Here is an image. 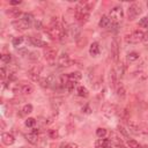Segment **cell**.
Masks as SVG:
<instances>
[{
	"instance_id": "6da1fadb",
	"label": "cell",
	"mask_w": 148,
	"mask_h": 148,
	"mask_svg": "<svg viewBox=\"0 0 148 148\" xmlns=\"http://www.w3.org/2000/svg\"><path fill=\"white\" fill-rule=\"evenodd\" d=\"M45 32L50 36L52 40H61L65 37V29L57 18L51 21L50 25L45 29Z\"/></svg>"
},
{
	"instance_id": "7a4b0ae2",
	"label": "cell",
	"mask_w": 148,
	"mask_h": 148,
	"mask_svg": "<svg viewBox=\"0 0 148 148\" xmlns=\"http://www.w3.org/2000/svg\"><path fill=\"white\" fill-rule=\"evenodd\" d=\"M74 17H75V20L80 24H84V23H87L89 21L90 12H88L87 9H84L82 6H80L77 3L76 7H75V9H74Z\"/></svg>"
},
{
	"instance_id": "3957f363",
	"label": "cell",
	"mask_w": 148,
	"mask_h": 148,
	"mask_svg": "<svg viewBox=\"0 0 148 148\" xmlns=\"http://www.w3.org/2000/svg\"><path fill=\"white\" fill-rule=\"evenodd\" d=\"M145 36V32L142 30H134L131 34H127L125 36V42L127 44H138L139 42H142V38Z\"/></svg>"
},
{
	"instance_id": "277c9868",
	"label": "cell",
	"mask_w": 148,
	"mask_h": 148,
	"mask_svg": "<svg viewBox=\"0 0 148 148\" xmlns=\"http://www.w3.org/2000/svg\"><path fill=\"white\" fill-rule=\"evenodd\" d=\"M141 13H142L141 5L138 3V2H133L132 5H130V7L127 9V20L128 21H134Z\"/></svg>"
},
{
	"instance_id": "5b68a950",
	"label": "cell",
	"mask_w": 148,
	"mask_h": 148,
	"mask_svg": "<svg viewBox=\"0 0 148 148\" xmlns=\"http://www.w3.org/2000/svg\"><path fill=\"white\" fill-rule=\"evenodd\" d=\"M109 17H110V20H111L112 23L118 24V23L121 21V18L124 17V12H123L121 6H116V7H113V8L110 10Z\"/></svg>"
},
{
	"instance_id": "8992f818",
	"label": "cell",
	"mask_w": 148,
	"mask_h": 148,
	"mask_svg": "<svg viewBox=\"0 0 148 148\" xmlns=\"http://www.w3.org/2000/svg\"><path fill=\"white\" fill-rule=\"evenodd\" d=\"M110 58L117 62L118 58H119V40L117 37H113L112 42H111V47H110Z\"/></svg>"
},
{
	"instance_id": "52a82bcc",
	"label": "cell",
	"mask_w": 148,
	"mask_h": 148,
	"mask_svg": "<svg viewBox=\"0 0 148 148\" xmlns=\"http://www.w3.org/2000/svg\"><path fill=\"white\" fill-rule=\"evenodd\" d=\"M39 84H40V87H43V88H51V87H53V86L57 84V77H56L54 74H50V75H47L46 77L40 79Z\"/></svg>"
},
{
	"instance_id": "ba28073f",
	"label": "cell",
	"mask_w": 148,
	"mask_h": 148,
	"mask_svg": "<svg viewBox=\"0 0 148 148\" xmlns=\"http://www.w3.org/2000/svg\"><path fill=\"white\" fill-rule=\"evenodd\" d=\"M40 67L39 66H32L28 71V76L31 81L34 82H39L40 81Z\"/></svg>"
},
{
	"instance_id": "9c48e42d",
	"label": "cell",
	"mask_w": 148,
	"mask_h": 148,
	"mask_svg": "<svg viewBox=\"0 0 148 148\" xmlns=\"http://www.w3.org/2000/svg\"><path fill=\"white\" fill-rule=\"evenodd\" d=\"M102 113L105 117L110 118V117H112V116H114L117 113V106L114 104H111V103H105L102 106Z\"/></svg>"
},
{
	"instance_id": "30bf717a",
	"label": "cell",
	"mask_w": 148,
	"mask_h": 148,
	"mask_svg": "<svg viewBox=\"0 0 148 148\" xmlns=\"http://www.w3.org/2000/svg\"><path fill=\"white\" fill-rule=\"evenodd\" d=\"M43 54H44V58H45L47 61L52 62V61H54V60H56V57H57V50H56V49H53V47L47 46L46 49H44Z\"/></svg>"
},
{
	"instance_id": "8fae6325",
	"label": "cell",
	"mask_w": 148,
	"mask_h": 148,
	"mask_svg": "<svg viewBox=\"0 0 148 148\" xmlns=\"http://www.w3.org/2000/svg\"><path fill=\"white\" fill-rule=\"evenodd\" d=\"M58 65L60 67H68L72 65V60L67 53H61L58 58Z\"/></svg>"
},
{
	"instance_id": "7c38bea8",
	"label": "cell",
	"mask_w": 148,
	"mask_h": 148,
	"mask_svg": "<svg viewBox=\"0 0 148 148\" xmlns=\"http://www.w3.org/2000/svg\"><path fill=\"white\" fill-rule=\"evenodd\" d=\"M68 31H69V34H71V36H72L73 39L79 40V39L81 38V37H80V35H81L80 25H77V24H72V25H69Z\"/></svg>"
},
{
	"instance_id": "4fadbf2b",
	"label": "cell",
	"mask_w": 148,
	"mask_h": 148,
	"mask_svg": "<svg viewBox=\"0 0 148 148\" xmlns=\"http://www.w3.org/2000/svg\"><path fill=\"white\" fill-rule=\"evenodd\" d=\"M127 125H128V128H130V131L133 133V134H141V128H142V126L141 125H139L136 121H134V120H130V121H127Z\"/></svg>"
},
{
	"instance_id": "5bb4252c",
	"label": "cell",
	"mask_w": 148,
	"mask_h": 148,
	"mask_svg": "<svg viewBox=\"0 0 148 148\" xmlns=\"http://www.w3.org/2000/svg\"><path fill=\"white\" fill-rule=\"evenodd\" d=\"M12 25L15 28V29H17V30H27V29H29L31 25H29V24H27L25 22H23L21 18H18V20H15L13 23H12Z\"/></svg>"
},
{
	"instance_id": "9a60e30c",
	"label": "cell",
	"mask_w": 148,
	"mask_h": 148,
	"mask_svg": "<svg viewBox=\"0 0 148 148\" xmlns=\"http://www.w3.org/2000/svg\"><path fill=\"white\" fill-rule=\"evenodd\" d=\"M29 42L34 45V46H37V47H47L49 45H47V43L46 42H44V40H42L40 38H37V37H30L29 38Z\"/></svg>"
},
{
	"instance_id": "2e32d148",
	"label": "cell",
	"mask_w": 148,
	"mask_h": 148,
	"mask_svg": "<svg viewBox=\"0 0 148 148\" xmlns=\"http://www.w3.org/2000/svg\"><path fill=\"white\" fill-rule=\"evenodd\" d=\"M1 140H2V142H3L5 145H7V146H10V145H13V143L15 142V138H14V135L10 134V133H2V134H1Z\"/></svg>"
},
{
	"instance_id": "e0dca14e",
	"label": "cell",
	"mask_w": 148,
	"mask_h": 148,
	"mask_svg": "<svg viewBox=\"0 0 148 148\" xmlns=\"http://www.w3.org/2000/svg\"><path fill=\"white\" fill-rule=\"evenodd\" d=\"M118 81H119V77H118V75L116 73V69L111 68L110 69V84L116 88L118 86Z\"/></svg>"
},
{
	"instance_id": "ac0fdd59",
	"label": "cell",
	"mask_w": 148,
	"mask_h": 148,
	"mask_svg": "<svg viewBox=\"0 0 148 148\" xmlns=\"http://www.w3.org/2000/svg\"><path fill=\"white\" fill-rule=\"evenodd\" d=\"M89 54L91 57H97L99 54V44L97 42H94L90 44V47H89Z\"/></svg>"
},
{
	"instance_id": "d6986e66",
	"label": "cell",
	"mask_w": 148,
	"mask_h": 148,
	"mask_svg": "<svg viewBox=\"0 0 148 148\" xmlns=\"http://www.w3.org/2000/svg\"><path fill=\"white\" fill-rule=\"evenodd\" d=\"M6 14L9 15L10 17H13V18H17L20 15H21V16L23 15V13H22L18 8H9V9L6 10Z\"/></svg>"
},
{
	"instance_id": "ffe728a7",
	"label": "cell",
	"mask_w": 148,
	"mask_h": 148,
	"mask_svg": "<svg viewBox=\"0 0 148 148\" xmlns=\"http://www.w3.org/2000/svg\"><path fill=\"white\" fill-rule=\"evenodd\" d=\"M116 94H117L118 98L125 99V97H126V89H125V87L123 84H118L116 87Z\"/></svg>"
},
{
	"instance_id": "44dd1931",
	"label": "cell",
	"mask_w": 148,
	"mask_h": 148,
	"mask_svg": "<svg viewBox=\"0 0 148 148\" xmlns=\"http://www.w3.org/2000/svg\"><path fill=\"white\" fill-rule=\"evenodd\" d=\"M110 24H112V22H111L110 17H109L108 15H103V16L101 17L99 22H98V25H99L101 28H108Z\"/></svg>"
},
{
	"instance_id": "7402d4cb",
	"label": "cell",
	"mask_w": 148,
	"mask_h": 148,
	"mask_svg": "<svg viewBox=\"0 0 148 148\" xmlns=\"http://www.w3.org/2000/svg\"><path fill=\"white\" fill-rule=\"evenodd\" d=\"M21 20H22L23 22H25L27 24L31 25L32 22H34V15H32L31 13H23V15L21 16Z\"/></svg>"
},
{
	"instance_id": "603a6c76",
	"label": "cell",
	"mask_w": 148,
	"mask_h": 148,
	"mask_svg": "<svg viewBox=\"0 0 148 148\" xmlns=\"http://www.w3.org/2000/svg\"><path fill=\"white\" fill-rule=\"evenodd\" d=\"M114 69H116V73H117V75H118V77L121 79V77L124 76V74H125V65H124L123 62H119V64L114 67Z\"/></svg>"
},
{
	"instance_id": "cb8c5ba5",
	"label": "cell",
	"mask_w": 148,
	"mask_h": 148,
	"mask_svg": "<svg viewBox=\"0 0 148 148\" xmlns=\"http://www.w3.org/2000/svg\"><path fill=\"white\" fill-rule=\"evenodd\" d=\"M67 77H68V80H72V81H79V80H81L82 79V74H81V72H79V71H76V72H72V73H69L68 75H67Z\"/></svg>"
},
{
	"instance_id": "d4e9b609",
	"label": "cell",
	"mask_w": 148,
	"mask_h": 148,
	"mask_svg": "<svg viewBox=\"0 0 148 148\" xmlns=\"http://www.w3.org/2000/svg\"><path fill=\"white\" fill-rule=\"evenodd\" d=\"M76 92H77V95L80 96V97H88L89 96V91H88V89L86 88V87H83V86H79L77 88H76Z\"/></svg>"
},
{
	"instance_id": "484cf974",
	"label": "cell",
	"mask_w": 148,
	"mask_h": 148,
	"mask_svg": "<svg viewBox=\"0 0 148 148\" xmlns=\"http://www.w3.org/2000/svg\"><path fill=\"white\" fill-rule=\"evenodd\" d=\"M25 139L28 140V142H30L31 145H36L37 142H38V135L36 134V133H28L27 135H25Z\"/></svg>"
},
{
	"instance_id": "4316f807",
	"label": "cell",
	"mask_w": 148,
	"mask_h": 148,
	"mask_svg": "<svg viewBox=\"0 0 148 148\" xmlns=\"http://www.w3.org/2000/svg\"><path fill=\"white\" fill-rule=\"evenodd\" d=\"M79 5L82 6L84 9H87L88 12H90L95 6V1H80Z\"/></svg>"
},
{
	"instance_id": "83f0119b",
	"label": "cell",
	"mask_w": 148,
	"mask_h": 148,
	"mask_svg": "<svg viewBox=\"0 0 148 148\" xmlns=\"http://www.w3.org/2000/svg\"><path fill=\"white\" fill-rule=\"evenodd\" d=\"M34 92V86L31 84H22V94L23 95H31Z\"/></svg>"
},
{
	"instance_id": "f1b7e54d",
	"label": "cell",
	"mask_w": 148,
	"mask_h": 148,
	"mask_svg": "<svg viewBox=\"0 0 148 148\" xmlns=\"http://www.w3.org/2000/svg\"><path fill=\"white\" fill-rule=\"evenodd\" d=\"M139 57H140V54L138 53V52H130L128 54H127V61L128 62H134V61H136L138 59H139Z\"/></svg>"
},
{
	"instance_id": "f546056e",
	"label": "cell",
	"mask_w": 148,
	"mask_h": 148,
	"mask_svg": "<svg viewBox=\"0 0 148 148\" xmlns=\"http://www.w3.org/2000/svg\"><path fill=\"white\" fill-rule=\"evenodd\" d=\"M75 86H76V82H75V81H72V80H68V81L66 82V84H65L66 90H67L68 92H72V91L74 90Z\"/></svg>"
},
{
	"instance_id": "4dcf8cb0",
	"label": "cell",
	"mask_w": 148,
	"mask_h": 148,
	"mask_svg": "<svg viewBox=\"0 0 148 148\" xmlns=\"http://www.w3.org/2000/svg\"><path fill=\"white\" fill-rule=\"evenodd\" d=\"M23 40H24V38H23L22 36H18V37H14V38H13V40H12V44H13V46L17 47V46H20V45L23 43Z\"/></svg>"
},
{
	"instance_id": "1f68e13d",
	"label": "cell",
	"mask_w": 148,
	"mask_h": 148,
	"mask_svg": "<svg viewBox=\"0 0 148 148\" xmlns=\"http://www.w3.org/2000/svg\"><path fill=\"white\" fill-rule=\"evenodd\" d=\"M117 130H118V132L124 136V138H126V139H128V131L124 127V126H121V125H118L117 126Z\"/></svg>"
},
{
	"instance_id": "d6a6232c",
	"label": "cell",
	"mask_w": 148,
	"mask_h": 148,
	"mask_svg": "<svg viewBox=\"0 0 148 148\" xmlns=\"http://www.w3.org/2000/svg\"><path fill=\"white\" fill-rule=\"evenodd\" d=\"M31 112H32V105L31 104H25L22 108V114H28V113H31Z\"/></svg>"
},
{
	"instance_id": "836d02e7",
	"label": "cell",
	"mask_w": 148,
	"mask_h": 148,
	"mask_svg": "<svg viewBox=\"0 0 148 148\" xmlns=\"http://www.w3.org/2000/svg\"><path fill=\"white\" fill-rule=\"evenodd\" d=\"M119 117L123 119V120H127L130 118V112L126 110V109H123L120 112H119Z\"/></svg>"
},
{
	"instance_id": "e575fe53",
	"label": "cell",
	"mask_w": 148,
	"mask_h": 148,
	"mask_svg": "<svg viewBox=\"0 0 148 148\" xmlns=\"http://www.w3.org/2000/svg\"><path fill=\"white\" fill-rule=\"evenodd\" d=\"M106 133H108V132H106V130H105V128L98 127V128L96 130V135H97L98 138H101V139H102V138H104V136L106 135Z\"/></svg>"
},
{
	"instance_id": "d590c367",
	"label": "cell",
	"mask_w": 148,
	"mask_h": 148,
	"mask_svg": "<svg viewBox=\"0 0 148 148\" xmlns=\"http://www.w3.org/2000/svg\"><path fill=\"white\" fill-rule=\"evenodd\" d=\"M47 135H49L50 139H58L59 133H58L57 130H49L47 131Z\"/></svg>"
},
{
	"instance_id": "8d00e7d4",
	"label": "cell",
	"mask_w": 148,
	"mask_h": 148,
	"mask_svg": "<svg viewBox=\"0 0 148 148\" xmlns=\"http://www.w3.org/2000/svg\"><path fill=\"white\" fill-rule=\"evenodd\" d=\"M127 145H128L130 148H140L139 142L136 140H133V139H128L127 140Z\"/></svg>"
},
{
	"instance_id": "74e56055",
	"label": "cell",
	"mask_w": 148,
	"mask_h": 148,
	"mask_svg": "<svg viewBox=\"0 0 148 148\" xmlns=\"http://www.w3.org/2000/svg\"><path fill=\"white\" fill-rule=\"evenodd\" d=\"M110 141H114L118 146H119V143H121V139H120L116 133H111V134H110Z\"/></svg>"
},
{
	"instance_id": "f35d334b",
	"label": "cell",
	"mask_w": 148,
	"mask_h": 148,
	"mask_svg": "<svg viewBox=\"0 0 148 148\" xmlns=\"http://www.w3.org/2000/svg\"><path fill=\"white\" fill-rule=\"evenodd\" d=\"M10 60H12V56H10L9 53H3V54L1 56V61H2V62H5V64H9Z\"/></svg>"
},
{
	"instance_id": "ab89813d",
	"label": "cell",
	"mask_w": 148,
	"mask_h": 148,
	"mask_svg": "<svg viewBox=\"0 0 148 148\" xmlns=\"http://www.w3.org/2000/svg\"><path fill=\"white\" fill-rule=\"evenodd\" d=\"M28 58H29L31 61H36V60H38V58H39V53H38V52H36V51L30 52V53H29V56H28Z\"/></svg>"
},
{
	"instance_id": "60d3db41",
	"label": "cell",
	"mask_w": 148,
	"mask_h": 148,
	"mask_svg": "<svg viewBox=\"0 0 148 148\" xmlns=\"http://www.w3.org/2000/svg\"><path fill=\"white\" fill-rule=\"evenodd\" d=\"M139 25L140 27H142V28H148V17H142V18H140V21H139Z\"/></svg>"
},
{
	"instance_id": "b9f144b4",
	"label": "cell",
	"mask_w": 148,
	"mask_h": 148,
	"mask_svg": "<svg viewBox=\"0 0 148 148\" xmlns=\"http://www.w3.org/2000/svg\"><path fill=\"white\" fill-rule=\"evenodd\" d=\"M35 124H36L35 118H28L25 120V126H28V127H32V126H35Z\"/></svg>"
},
{
	"instance_id": "7bdbcfd3",
	"label": "cell",
	"mask_w": 148,
	"mask_h": 148,
	"mask_svg": "<svg viewBox=\"0 0 148 148\" xmlns=\"http://www.w3.org/2000/svg\"><path fill=\"white\" fill-rule=\"evenodd\" d=\"M18 53L22 56V57H28V54L30 53L27 49H21V50H18Z\"/></svg>"
},
{
	"instance_id": "ee69618b",
	"label": "cell",
	"mask_w": 148,
	"mask_h": 148,
	"mask_svg": "<svg viewBox=\"0 0 148 148\" xmlns=\"http://www.w3.org/2000/svg\"><path fill=\"white\" fill-rule=\"evenodd\" d=\"M82 112H83V113H86V114H89V113L91 112L90 106H89V105H84V106L82 108Z\"/></svg>"
},
{
	"instance_id": "f6af8a7d",
	"label": "cell",
	"mask_w": 148,
	"mask_h": 148,
	"mask_svg": "<svg viewBox=\"0 0 148 148\" xmlns=\"http://www.w3.org/2000/svg\"><path fill=\"white\" fill-rule=\"evenodd\" d=\"M142 43H143L145 46L148 47V32L145 34V36H143V38H142Z\"/></svg>"
},
{
	"instance_id": "bcb514c9",
	"label": "cell",
	"mask_w": 148,
	"mask_h": 148,
	"mask_svg": "<svg viewBox=\"0 0 148 148\" xmlns=\"http://www.w3.org/2000/svg\"><path fill=\"white\" fill-rule=\"evenodd\" d=\"M77 146L75 143H66V145H62V148H76Z\"/></svg>"
},
{
	"instance_id": "7dc6e473",
	"label": "cell",
	"mask_w": 148,
	"mask_h": 148,
	"mask_svg": "<svg viewBox=\"0 0 148 148\" xmlns=\"http://www.w3.org/2000/svg\"><path fill=\"white\" fill-rule=\"evenodd\" d=\"M6 69H5V67H1L0 68V75H1V79H5L6 77Z\"/></svg>"
},
{
	"instance_id": "c3c4849f",
	"label": "cell",
	"mask_w": 148,
	"mask_h": 148,
	"mask_svg": "<svg viewBox=\"0 0 148 148\" xmlns=\"http://www.w3.org/2000/svg\"><path fill=\"white\" fill-rule=\"evenodd\" d=\"M35 28L36 29H40L42 28V21H39V20L35 21Z\"/></svg>"
},
{
	"instance_id": "681fc988",
	"label": "cell",
	"mask_w": 148,
	"mask_h": 148,
	"mask_svg": "<svg viewBox=\"0 0 148 148\" xmlns=\"http://www.w3.org/2000/svg\"><path fill=\"white\" fill-rule=\"evenodd\" d=\"M22 1L21 0H12V1H9V3L12 5V6H16V5H20Z\"/></svg>"
},
{
	"instance_id": "f907efd6",
	"label": "cell",
	"mask_w": 148,
	"mask_h": 148,
	"mask_svg": "<svg viewBox=\"0 0 148 148\" xmlns=\"http://www.w3.org/2000/svg\"><path fill=\"white\" fill-rule=\"evenodd\" d=\"M5 127V123L3 121H1V128H3Z\"/></svg>"
},
{
	"instance_id": "816d5d0a",
	"label": "cell",
	"mask_w": 148,
	"mask_h": 148,
	"mask_svg": "<svg viewBox=\"0 0 148 148\" xmlns=\"http://www.w3.org/2000/svg\"><path fill=\"white\" fill-rule=\"evenodd\" d=\"M104 148H112V145H109V146H106V147H104Z\"/></svg>"
},
{
	"instance_id": "f5cc1de1",
	"label": "cell",
	"mask_w": 148,
	"mask_h": 148,
	"mask_svg": "<svg viewBox=\"0 0 148 148\" xmlns=\"http://www.w3.org/2000/svg\"><path fill=\"white\" fill-rule=\"evenodd\" d=\"M118 148H126V147H124V146H121V145H120V146H118Z\"/></svg>"
},
{
	"instance_id": "db71d44e",
	"label": "cell",
	"mask_w": 148,
	"mask_h": 148,
	"mask_svg": "<svg viewBox=\"0 0 148 148\" xmlns=\"http://www.w3.org/2000/svg\"><path fill=\"white\" fill-rule=\"evenodd\" d=\"M147 7H148V1H147Z\"/></svg>"
}]
</instances>
